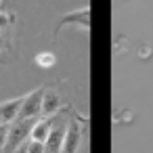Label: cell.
Segmentation results:
<instances>
[{"label":"cell","mask_w":153,"mask_h":153,"mask_svg":"<svg viewBox=\"0 0 153 153\" xmlns=\"http://www.w3.org/2000/svg\"><path fill=\"white\" fill-rule=\"evenodd\" d=\"M67 113H55L53 115V128L44 140V149L46 153H61L63 147V138H65V130H67Z\"/></svg>","instance_id":"2"},{"label":"cell","mask_w":153,"mask_h":153,"mask_svg":"<svg viewBox=\"0 0 153 153\" xmlns=\"http://www.w3.org/2000/svg\"><path fill=\"white\" fill-rule=\"evenodd\" d=\"M7 136H9V124H0V153L4 151V145H7Z\"/></svg>","instance_id":"10"},{"label":"cell","mask_w":153,"mask_h":153,"mask_svg":"<svg viewBox=\"0 0 153 153\" xmlns=\"http://www.w3.org/2000/svg\"><path fill=\"white\" fill-rule=\"evenodd\" d=\"M25 149H27V153H46L44 143H38V140H30V143H25Z\"/></svg>","instance_id":"9"},{"label":"cell","mask_w":153,"mask_h":153,"mask_svg":"<svg viewBox=\"0 0 153 153\" xmlns=\"http://www.w3.org/2000/svg\"><path fill=\"white\" fill-rule=\"evenodd\" d=\"M36 120H15L13 124H9V136H7V145H4L2 153H13L15 149L25 145L30 134H32V128H34Z\"/></svg>","instance_id":"1"},{"label":"cell","mask_w":153,"mask_h":153,"mask_svg":"<svg viewBox=\"0 0 153 153\" xmlns=\"http://www.w3.org/2000/svg\"><path fill=\"white\" fill-rule=\"evenodd\" d=\"M51 128H53V117H38L36 124H34V128H32L30 138L38 140V143H44L46 136H48V132H51Z\"/></svg>","instance_id":"8"},{"label":"cell","mask_w":153,"mask_h":153,"mask_svg":"<svg viewBox=\"0 0 153 153\" xmlns=\"http://www.w3.org/2000/svg\"><path fill=\"white\" fill-rule=\"evenodd\" d=\"M7 23H9V17H7L4 13H0V30H4V27H7Z\"/></svg>","instance_id":"11"},{"label":"cell","mask_w":153,"mask_h":153,"mask_svg":"<svg viewBox=\"0 0 153 153\" xmlns=\"http://www.w3.org/2000/svg\"><path fill=\"white\" fill-rule=\"evenodd\" d=\"M0 2H2V0H0Z\"/></svg>","instance_id":"12"},{"label":"cell","mask_w":153,"mask_h":153,"mask_svg":"<svg viewBox=\"0 0 153 153\" xmlns=\"http://www.w3.org/2000/svg\"><path fill=\"white\" fill-rule=\"evenodd\" d=\"M42 97H44V88L32 90L27 97H23V101H21V111H19V120H36V117H40Z\"/></svg>","instance_id":"4"},{"label":"cell","mask_w":153,"mask_h":153,"mask_svg":"<svg viewBox=\"0 0 153 153\" xmlns=\"http://www.w3.org/2000/svg\"><path fill=\"white\" fill-rule=\"evenodd\" d=\"M82 124H84V120H80V117H69L67 120V130H65L61 153H78V149L82 145V132H84Z\"/></svg>","instance_id":"3"},{"label":"cell","mask_w":153,"mask_h":153,"mask_svg":"<svg viewBox=\"0 0 153 153\" xmlns=\"http://www.w3.org/2000/svg\"><path fill=\"white\" fill-rule=\"evenodd\" d=\"M67 23H71V25H80L82 30H88V25H90V11H88V7H84V9H80V11L71 13V15H65V17L59 21L57 30H55V38L59 36V32H61L63 25H67Z\"/></svg>","instance_id":"5"},{"label":"cell","mask_w":153,"mask_h":153,"mask_svg":"<svg viewBox=\"0 0 153 153\" xmlns=\"http://www.w3.org/2000/svg\"><path fill=\"white\" fill-rule=\"evenodd\" d=\"M59 109H61V97H59V92H55V90H44L40 117H53L55 113H59Z\"/></svg>","instance_id":"7"},{"label":"cell","mask_w":153,"mask_h":153,"mask_svg":"<svg viewBox=\"0 0 153 153\" xmlns=\"http://www.w3.org/2000/svg\"><path fill=\"white\" fill-rule=\"evenodd\" d=\"M21 97L19 99H11L0 105V124H13L15 120H19V111H21Z\"/></svg>","instance_id":"6"}]
</instances>
